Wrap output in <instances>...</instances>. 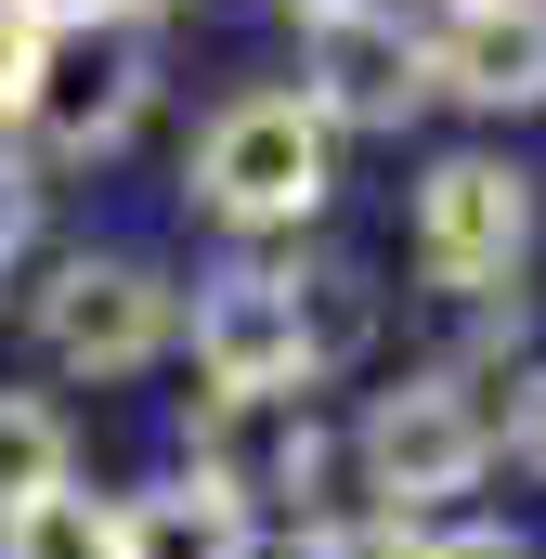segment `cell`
I'll return each instance as SVG.
<instances>
[{"label": "cell", "instance_id": "6da1fadb", "mask_svg": "<svg viewBox=\"0 0 546 559\" xmlns=\"http://www.w3.org/2000/svg\"><path fill=\"white\" fill-rule=\"evenodd\" d=\"M195 195L222 222H312L325 209V118L299 92H248L222 105L209 143H195Z\"/></svg>", "mask_w": 546, "mask_h": 559}, {"label": "cell", "instance_id": "7a4b0ae2", "mask_svg": "<svg viewBox=\"0 0 546 559\" xmlns=\"http://www.w3.org/2000/svg\"><path fill=\"white\" fill-rule=\"evenodd\" d=\"M299 105L325 131H404L416 105H429V39H416L404 13H378V0L312 13L299 26Z\"/></svg>", "mask_w": 546, "mask_h": 559}, {"label": "cell", "instance_id": "3957f363", "mask_svg": "<svg viewBox=\"0 0 546 559\" xmlns=\"http://www.w3.org/2000/svg\"><path fill=\"white\" fill-rule=\"evenodd\" d=\"M143 92H156V66H143V39L118 13H92V26H39V66H26V131L52 143V156H105V143H131Z\"/></svg>", "mask_w": 546, "mask_h": 559}, {"label": "cell", "instance_id": "277c9868", "mask_svg": "<svg viewBox=\"0 0 546 559\" xmlns=\"http://www.w3.org/2000/svg\"><path fill=\"white\" fill-rule=\"evenodd\" d=\"M521 248H534V182L495 169V156H442L416 182V261L455 286V299H495L521 286Z\"/></svg>", "mask_w": 546, "mask_h": 559}, {"label": "cell", "instance_id": "5b68a950", "mask_svg": "<svg viewBox=\"0 0 546 559\" xmlns=\"http://www.w3.org/2000/svg\"><path fill=\"white\" fill-rule=\"evenodd\" d=\"M39 352L66 378H143L169 352V286L143 261H66L39 286Z\"/></svg>", "mask_w": 546, "mask_h": 559}, {"label": "cell", "instance_id": "8992f818", "mask_svg": "<svg viewBox=\"0 0 546 559\" xmlns=\"http://www.w3.org/2000/svg\"><path fill=\"white\" fill-rule=\"evenodd\" d=\"M482 442H495V429L468 417V391H455V378H404V391H378V404H365V468H378V495H391V508L468 495Z\"/></svg>", "mask_w": 546, "mask_h": 559}, {"label": "cell", "instance_id": "52a82bcc", "mask_svg": "<svg viewBox=\"0 0 546 559\" xmlns=\"http://www.w3.org/2000/svg\"><path fill=\"white\" fill-rule=\"evenodd\" d=\"M195 481L209 495H286V481H312V455H325V429H312V404L299 391H209L195 404Z\"/></svg>", "mask_w": 546, "mask_h": 559}, {"label": "cell", "instance_id": "ba28073f", "mask_svg": "<svg viewBox=\"0 0 546 559\" xmlns=\"http://www.w3.org/2000/svg\"><path fill=\"white\" fill-rule=\"evenodd\" d=\"M429 92H455L482 118H534L546 105V0H455V26L429 39Z\"/></svg>", "mask_w": 546, "mask_h": 559}, {"label": "cell", "instance_id": "9c48e42d", "mask_svg": "<svg viewBox=\"0 0 546 559\" xmlns=\"http://www.w3.org/2000/svg\"><path fill=\"white\" fill-rule=\"evenodd\" d=\"M195 365L209 391H299V312H286V274H222L195 299Z\"/></svg>", "mask_w": 546, "mask_h": 559}, {"label": "cell", "instance_id": "30bf717a", "mask_svg": "<svg viewBox=\"0 0 546 559\" xmlns=\"http://www.w3.org/2000/svg\"><path fill=\"white\" fill-rule=\"evenodd\" d=\"M118 559H248V508L209 495V481H169L118 508Z\"/></svg>", "mask_w": 546, "mask_h": 559}, {"label": "cell", "instance_id": "8fae6325", "mask_svg": "<svg viewBox=\"0 0 546 559\" xmlns=\"http://www.w3.org/2000/svg\"><path fill=\"white\" fill-rule=\"evenodd\" d=\"M0 559H118V508H105V495H79V481H52L39 508H13V521H0Z\"/></svg>", "mask_w": 546, "mask_h": 559}, {"label": "cell", "instance_id": "7c38bea8", "mask_svg": "<svg viewBox=\"0 0 546 559\" xmlns=\"http://www.w3.org/2000/svg\"><path fill=\"white\" fill-rule=\"evenodd\" d=\"M66 481V417L52 404H26V391H0V521L13 508H39Z\"/></svg>", "mask_w": 546, "mask_h": 559}, {"label": "cell", "instance_id": "4fadbf2b", "mask_svg": "<svg viewBox=\"0 0 546 559\" xmlns=\"http://www.w3.org/2000/svg\"><path fill=\"white\" fill-rule=\"evenodd\" d=\"M286 312H299V378L339 365V352L378 325V312H365V274H299V286H286Z\"/></svg>", "mask_w": 546, "mask_h": 559}, {"label": "cell", "instance_id": "5bb4252c", "mask_svg": "<svg viewBox=\"0 0 546 559\" xmlns=\"http://www.w3.org/2000/svg\"><path fill=\"white\" fill-rule=\"evenodd\" d=\"M299 559H429V534H416L404 508H365V521H325Z\"/></svg>", "mask_w": 546, "mask_h": 559}, {"label": "cell", "instance_id": "9a60e30c", "mask_svg": "<svg viewBox=\"0 0 546 559\" xmlns=\"http://www.w3.org/2000/svg\"><path fill=\"white\" fill-rule=\"evenodd\" d=\"M429 559H534L521 534H495V521H468V534H429Z\"/></svg>", "mask_w": 546, "mask_h": 559}, {"label": "cell", "instance_id": "2e32d148", "mask_svg": "<svg viewBox=\"0 0 546 559\" xmlns=\"http://www.w3.org/2000/svg\"><path fill=\"white\" fill-rule=\"evenodd\" d=\"M508 442H521V468L546 481V378H521V417H508Z\"/></svg>", "mask_w": 546, "mask_h": 559}, {"label": "cell", "instance_id": "e0dca14e", "mask_svg": "<svg viewBox=\"0 0 546 559\" xmlns=\"http://www.w3.org/2000/svg\"><path fill=\"white\" fill-rule=\"evenodd\" d=\"M26 66H39V26H26V13H0V105L26 92Z\"/></svg>", "mask_w": 546, "mask_h": 559}, {"label": "cell", "instance_id": "ac0fdd59", "mask_svg": "<svg viewBox=\"0 0 546 559\" xmlns=\"http://www.w3.org/2000/svg\"><path fill=\"white\" fill-rule=\"evenodd\" d=\"M0 13H26V26H92V13H118V0H0Z\"/></svg>", "mask_w": 546, "mask_h": 559}, {"label": "cell", "instance_id": "d6986e66", "mask_svg": "<svg viewBox=\"0 0 546 559\" xmlns=\"http://www.w3.org/2000/svg\"><path fill=\"white\" fill-rule=\"evenodd\" d=\"M13 248H26V182L0 169V261H13Z\"/></svg>", "mask_w": 546, "mask_h": 559}, {"label": "cell", "instance_id": "ffe728a7", "mask_svg": "<svg viewBox=\"0 0 546 559\" xmlns=\"http://www.w3.org/2000/svg\"><path fill=\"white\" fill-rule=\"evenodd\" d=\"M312 13H339V0H312Z\"/></svg>", "mask_w": 546, "mask_h": 559}]
</instances>
